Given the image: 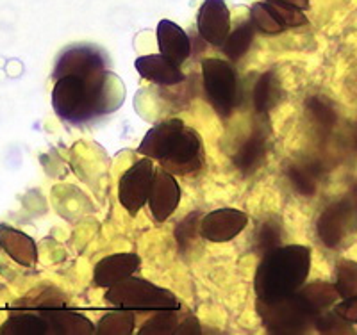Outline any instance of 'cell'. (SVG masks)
I'll return each mask as SVG.
<instances>
[{
  "label": "cell",
  "mask_w": 357,
  "mask_h": 335,
  "mask_svg": "<svg viewBox=\"0 0 357 335\" xmlns=\"http://www.w3.org/2000/svg\"><path fill=\"white\" fill-rule=\"evenodd\" d=\"M250 20L254 27H257L261 33L266 34H279L284 31V27L275 20L270 9L264 6V2H256L250 8Z\"/></svg>",
  "instance_id": "603a6c76"
},
{
  "label": "cell",
  "mask_w": 357,
  "mask_h": 335,
  "mask_svg": "<svg viewBox=\"0 0 357 335\" xmlns=\"http://www.w3.org/2000/svg\"><path fill=\"white\" fill-rule=\"evenodd\" d=\"M159 52L177 65H183L191 54V41L186 31L172 20H161L158 25Z\"/></svg>",
  "instance_id": "9a60e30c"
},
{
  "label": "cell",
  "mask_w": 357,
  "mask_h": 335,
  "mask_svg": "<svg viewBox=\"0 0 357 335\" xmlns=\"http://www.w3.org/2000/svg\"><path fill=\"white\" fill-rule=\"evenodd\" d=\"M138 152L159 161L172 175H190L204 166V146L199 132L183 120L172 118L152 127L145 134Z\"/></svg>",
  "instance_id": "7a4b0ae2"
},
{
  "label": "cell",
  "mask_w": 357,
  "mask_h": 335,
  "mask_svg": "<svg viewBox=\"0 0 357 335\" xmlns=\"http://www.w3.org/2000/svg\"><path fill=\"white\" fill-rule=\"evenodd\" d=\"M181 202V187H178L175 175L168 171H158L152 182L151 193H149V205H151L152 218L158 223L167 221L177 209Z\"/></svg>",
  "instance_id": "7c38bea8"
},
{
  "label": "cell",
  "mask_w": 357,
  "mask_h": 335,
  "mask_svg": "<svg viewBox=\"0 0 357 335\" xmlns=\"http://www.w3.org/2000/svg\"><path fill=\"white\" fill-rule=\"evenodd\" d=\"M197 29L204 41L222 47L231 33V11L225 0H204L197 15Z\"/></svg>",
  "instance_id": "30bf717a"
},
{
  "label": "cell",
  "mask_w": 357,
  "mask_h": 335,
  "mask_svg": "<svg viewBox=\"0 0 357 335\" xmlns=\"http://www.w3.org/2000/svg\"><path fill=\"white\" fill-rule=\"evenodd\" d=\"M154 159L143 157L132 164L120 178L118 184V200L127 209L130 216H136L149 202L152 182L155 177Z\"/></svg>",
  "instance_id": "52a82bcc"
},
{
  "label": "cell",
  "mask_w": 357,
  "mask_h": 335,
  "mask_svg": "<svg viewBox=\"0 0 357 335\" xmlns=\"http://www.w3.org/2000/svg\"><path fill=\"white\" fill-rule=\"evenodd\" d=\"M0 247L22 266L29 267L36 263V244L33 239L11 226L0 225Z\"/></svg>",
  "instance_id": "2e32d148"
},
{
  "label": "cell",
  "mask_w": 357,
  "mask_h": 335,
  "mask_svg": "<svg viewBox=\"0 0 357 335\" xmlns=\"http://www.w3.org/2000/svg\"><path fill=\"white\" fill-rule=\"evenodd\" d=\"M126 100L122 79L106 68L89 75H65L56 79L52 107L63 121L81 125L120 109Z\"/></svg>",
  "instance_id": "6da1fadb"
},
{
  "label": "cell",
  "mask_w": 357,
  "mask_h": 335,
  "mask_svg": "<svg viewBox=\"0 0 357 335\" xmlns=\"http://www.w3.org/2000/svg\"><path fill=\"white\" fill-rule=\"evenodd\" d=\"M263 325L273 334H298L309 330V325H314L318 314L311 309L304 296L296 291L293 295L280 298L277 302L257 299Z\"/></svg>",
  "instance_id": "5b68a950"
},
{
  "label": "cell",
  "mask_w": 357,
  "mask_h": 335,
  "mask_svg": "<svg viewBox=\"0 0 357 335\" xmlns=\"http://www.w3.org/2000/svg\"><path fill=\"white\" fill-rule=\"evenodd\" d=\"M264 6L270 9L275 20L284 27V31L289 27H302V25L307 24V18L301 9L284 4L280 0H264Z\"/></svg>",
  "instance_id": "44dd1931"
},
{
  "label": "cell",
  "mask_w": 357,
  "mask_h": 335,
  "mask_svg": "<svg viewBox=\"0 0 357 335\" xmlns=\"http://www.w3.org/2000/svg\"><path fill=\"white\" fill-rule=\"evenodd\" d=\"M204 89L216 111L227 118L240 102V89H238V75L231 63L216 57L202 61Z\"/></svg>",
  "instance_id": "8992f818"
},
{
  "label": "cell",
  "mask_w": 357,
  "mask_h": 335,
  "mask_svg": "<svg viewBox=\"0 0 357 335\" xmlns=\"http://www.w3.org/2000/svg\"><path fill=\"white\" fill-rule=\"evenodd\" d=\"M248 223L247 212L238 209H216L200 221L199 232L204 239L213 242H227L240 235Z\"/></svg>",
  "instance_id": "9c48e42d"
},
{
  "label": "cell",
  "mask_w": 357,
  "mask_h": 335,
  "mask_svg": "<svg viewBox=\"0 0 357 335\" xmlns=\"http://www.w3.org/2000/svg\"><path fill=\"white\" fill-rule=\"evenodd\" d=\"M104 299L111 303L113 307L127 309V311L132 312H155L165 311V309H181V303L170 291L146 282L143 279H136L132 275L127 276L122 282L107 287Z\"/></svg>",
  "instance_id": "277c9868"
},
{
  "label": "cell",
  "mask_w": 357,
  "mask_h": 335,
  "mask_svg": "<svg viewBox=\"0 0 357 335\" xmlns=\"http://www.w3.org/2000/svg\"><path fill=\"white\" fill-rule=\"evenodd\" d=\"M139 264H142V258L136 254H114L104 257L95 266L93 282L98 287L107 289V287L126 280L127 276L134 275L138 271Z\"/></svg>",
  "instance_id": "4fadbf2b"
},
{
  "label": "cell",
  "mask_w": 357,
  "mask_h": 335,
  "mask_svg": "<svg viewBox=\"0 0 357 335\" xmlns=\"http://www.w3.org/2000/svg\"><path fill=\"white\" fill-rule=\"evenodd\" d=\"M333 311L336 312L340 318L349 321L350 325H356L357 323V296H352V298H343V302L334 305Z\"/></svg>",
  "instance_id": "484cf974"
},
{
  "label": "cell",
  "mask_w": 357,
  "mask_h": 335,
  "mask_svg": "<svg viewBox=\"0 0 357 335\" xmlns=\"http://www.w3.org/2000/svg\"><path fill=\"white\" fill-rule=\"evenodd\" d=\"M134 66L143 79L159 86H174L186 81V75L183 73V70L178 68L181 65L174 63L162 54L138 57Z\"/></svg>",
  "instance_id": "5bb4252c"
},
{
  "label": "cell",
  "mask_w": 357,
  "mask_h": 335,
  "mask_svg": "<svg viewBox=\"0 0 357 335\" xmlns=\"http://www.w3.org/2000/svg\"><path fill=\"white\" fill-rule=\"evenodd\" d=\"M273 88H272V79H270V73L263 75L259 81V84L256 86V105L259 111L268 109L270 105L273 104Z\"/></svg>",
  "instance_id": "d4e9b609"
},
{
  "label": "cell",
  "mask_w": 357,
  "mask_h": 335,
  "mask_svg": "<svg viewBox=\"0 0 357 335\" xmlns=\"http://www.w3.org/2000/svg\"><path fill=\"white\" fill-rule=\"evenodd\" d=\"M302 296H304L305 302L311 305V309L317 312L318 315L324 314L325 311H329L331 307H334L340 298L336 291V286L327 282H312L309 286H302L298 289Z\"/></svg>",
  "instance_id": "e0dca14e"
},
{
  "label": "cell",
  "mask_w": 357,
  "mask_h": 335,
  "mask_svg": "<svg viewBox=\"0 0 357 335\" xmlns=\"http://www.w3.org/2000/svg\"><path fill=\"white\" fill-rule=\"evenodd\" d=\"M107 65L106 56L100 50L88 47V45H77L72 49L65 50L56 63L52 72V79L65 77V75H89V73L104 70Z\"/></svg>",
  "instance_id": "8fae6325"
},
{
  "label": "cell",
  "mask_w": 357,
  "mask_h": 335,
  "mask_svg": "<svg viewBox=\"0 0 357 335\" xmlns=\"http://www.w3.org/2000/svg\"><path fill=\"white\" fill-rule=\"evenodd\" d=\"M280 2H284V4H288V6H293V8L301 9V11L309 9V0H280Z\"/></svg>",
  "instance_id": "4316f807"
},
{
  "label": "cell",
  "mask_w": 357,
  "mask_h": 335,
  "mask_svg": "<svg viewBox=\"0 0 357 335\" xmlns=\"http://www.w3.org/2000/svg\"><path fill=\"white\" fill-rule=\"evenodd\" d=\"M311 271V248L302 244L272 248L257 267L254 289L257 299L277 302L304 286Z\"/></svg>",
  "instance_id": "3957f363"
},
{
  "label": "cell",
  "mask_w": 357,
  "mask_h": 335,
  "mask_svg": "<svg viewBox=\"0 0 357 335\" xmlns=\"http://www.w3.org/2000/svg\"><path fill=\"white\" fill-rule=\"evenodd\" d=\"M336 291L340 298L357 296V263L343 258L336 267Z\"/></svg>",
  "instance_id": "ffe728a7"
},
{
  "label": "cell",
  "mask_w": 357,
  "mask_h": 335,
  "mask_svg": "<svg viewBox=\"0 0 357 335\" xmlns=\"http://www.w3.org/2000/svg\"><path fill=\"white\" fill-rule=\"evenodd\" d=\"M186 318L188 314H181V309L155 311V314L146 321L139 334H183Z\"/></svg>",
  "instance_id": "ac0fdd59"
},
{
  "label": "cell",
  "mask_w": 357,
  "mask_h": 335,
  "mask_svg": "<svg viewBox=\"0 0 357 335\" xmlns=\"http://www.w3.org/2000/svg\"><path fill=\"white\" fill-rule=\"evenodd\" d=\"M252 38H254L252 24H241L240 27H236V31L229 33L227 40L222 45L223 52L227 54L231 59H238V57H241L247 52V49L252 43Z\"/></svg>",
  "instance_id": "7402d4cb"
},
{
  "label": "cell",
  "mask_w": 357,
  "mask_h": 335,
  "mask_svg": "<svg viewBox=\"0 0 357 335\" xmlns=\"http://www.w3.org/2000/svg\"><path fill=\"white\" fill-rule=\"evenodd\" d=\"M134 328V314L127 309H118L100 319L95 334L100 335H129Z\"/></svg>",
  "instance_id": "d6986e66"
},
{
  "label": "cell",
  "mask_w": 357,
  "mask_h": 335,
  "mask_svg": "<svg viewBox=\"0 0 357 335\" xmlns=\"http://www.w3.org/2000/svg\"><path fill=\"white\" fill-rule=\"evenodd\" d=\"M263 155V141L261 139H252L247 143L245 148H241L240 155H238V162L240 168H250L252 164H256Z\"/></svg>",
  "instance_id": "cb8c5ba5"
},
{
  "label": "cell",
  "mask_w": 357,
  "mask_h": 335,
  "mask_svg": "<svg viewBox=\"0 0 357 335\" xmlns=\"http://www.w3.org/2000/svg\"><path fill=\"white\" fill-rule=\"evenodd\" d=\"M357 226V198H343L327 207L318 221V234L329 248H336Z\"/></svg>",
  "instance_id": "ba28073f"
}]
</instances>
